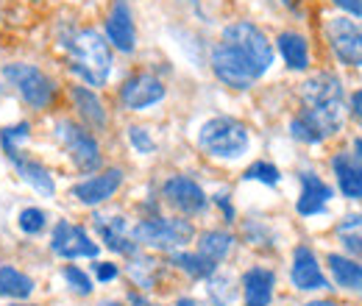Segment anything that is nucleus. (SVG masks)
<instances>
[{"label":"nucleus","mask_w":362,"mask_h":306,"mask_svg":"<svg viewBox=\"0 0 362 306\" xmlns=\"http://www.w3.org/2000/svg\"><path fill=\"white\" fill-rule=\"evenodd\" d=\"M62 47L70 56V70L90 87H103L112 73L109 42L95 28H70L62 34Z\"/></svg>","instance_id":"obj_1"},{"label":"nucleus","mask_w":362,"mask_h":306,"mask_svg":"<svg viewBox=\"0 0 362 306\" xmlns=\"http://www.w3.org/2000/svg\"><path fill=\"white\" fill-rule=\"evenodd\" d=\"M248 142V129L234 117H212L198 131V145L215 159H240Z\"/></svg>","instance_id":"obj_2"},{"label":"nucleus","mask_w":362,"mask_h":306,"mask_svg":"<svg viewBox=\"0 0 362 306\" xmlns=\"http://www.w3.org/2000/svg\"><path fill=\"white\" fill-rule=\"evenodd\" d=\"M132 237H134V242H142L156 251H176L195 237V228L189 220L181 218H151L142 220Z\"/></svg>","instance_id":"obj_3"},{"label":"nucleus","mask_w":362,"mask_h":306,"mask_svg":"<svg viewBox=\"0 0 362 306\" xmlns=\"http://www.w3.org/2000/svg\"><path fill=\"white\" fill-rule=\"evenodd\" d=\"M3 78L20 92V98H23L31 109H47L50 100H53V95H56L53 78L45 76V73H42L40 67H34V64H23V61L6 64V67H3Z\"/></svg>","instance_id":"obj_4"},{"label":"nucleus","mask_w":362,"mask_h":306,"mask_svg":"<svg viewBox=\"0 0 362 306\" xmlns=\"http://www.w3.org/2000/svg\"><path fill=\"white\" fill-rule=\"evenodd\" d=\"M223 42H228L234 50H240L254 67L259 76H265L273 64V47L268 42V37L262 34V28H257L254 23L248 20H240V23H231L223 31Z\"/></svg>","instance_id":"obj_5"},{"label":"nucleus","mask_w":362,"mask_h":306,"mask_svg":"<svg viewBox=\"0 0 362 306\" xmlns=\"http://www.w3.org/2000/svg\"><path fill=\"white\" fill-rule=\"evenodd\" d=\"M212 70L215 76L231 89H251L262 76L257 73V67L228 42H221L212 47Z\"/></svg>","instance_id":"obj_6"},{"label":"nucleus","mask_w":362,"mask_h":306,"mask_svg":"<svg viewBox=\"0 0 362 306\" xmlns=\"http://www.w3.org/2000/svg\"><path fill=\"white\" fill-rule=\"evenodd\" d=\"M56 139L64 145L67 156L73 159V165L81 170V173H92L100 167V148L95 142V136L90 131H84L78 123L73 120H59L53 126Z\"/></svg>","instance_id":"obj_7"},{"label":"nucleus","mask_w":362,"mask_h":306,"mask_svg":"<svg viewBox=\"0 0 362 306\" xmlns=\"http://www.w3.org/2000/svg\"><path fill=\"white\" fill-rule=\"evenodd\" d=\"M326 40L340 64L362 67V23L351 17H332L326 23Z\"/></svg>","instance_id":"obj_8"},{"label":"nucleus","mask_w":362,"mask_h":306,"mask_svg":"<svg viewBox=\"0 0 362 306\" xmlns=\"http://www.w3.org/2000/svg\"><path fill=\"white\" fill-rule=\"evenodd\" d=\"M50 248L62 259H81V257L95 259L98 257V242H92L90 234L81 225H73L67 220H59L56 223L53 237H50Z\"/></svg>","instance_id":"obj_9"},{"label":"nucleus","mask_w":362,"mask_h":306,"mask_svg":"<svg viewBox=\"0 0 362 306\" xmlns=\"http://www.w3.org/2000/svg\"><path fill=\"white\" fill-rule=\"evenodd\" d=\"M301 103L304 109H323V112H343V87L337 76L317 73L301 84Z\"/></svg>","instance_id":"obj_10"},{"label":"nucleus","mask_w":362,"mask_h":306,"mask_svg":"<svg viewBox=\"0 0 362 306\" xmlns=\"http://www.w3.org/2000/svg\"><path fill=\"white\" fill-rule=\"evenodd\" d=\"M162 195H165V201L173 209H179L181 215H201L206 209V204H209L206 195H204V189L192 178H187V175L168 178L165 187H162Z\"/></svg>","instance_id":"obj_11"},{"label":"nucleus","mask_w":362,"mask_h":306,"mask_svg":"<svg viewBox=\"0 0 362 306\" xmlns=\"http://www.w3.org/2000/svg\"><path fill=\"white\" fill-rule=\"evenodd\" d=\"M165 98V84L151 76V73H139V76H132L123 87H120V103L132 112H142L153 103H159Z\"/></svg>","instance_id":"obj_12"},{"label":"nucleus","mask_w":362,"mask_h":306,"mask_svg":"<svg viewBox=\"0 0 362 306\" xmlns=\"http://www.w3.org/2000/svg\"><path fill=\"white\" fill-rule=\"evenodd\" d=\"M106 40L115 45L120 53H132L136 47V28H134V14L129 0H115L112 11L106 17Z\"/></svg>","instance_id":"obj_13"},{"label":"nucleus","mask_w":362,"mask_h":306,"mask_svg":"<svg viewBox=\"0 0 362 306\" xmlns=\"http://www.w3.org/2000/svg\"><path fill=\"white\" fill-rule=\"evenodd\" d=\"M120 184H123V173H120L117 167H112V170H106V173L92 175L87 181L76 184V187H73V198L81 201L84 206H98V204L109 201V198L120 189Z\"/></svg>","instance_id":"obj_14"},{"label":"nucleus","mask_w":362,"mask_h":306,"mask_svg":"<svg viewBox=\"0 0 362 306\" xmlns=\"http://www.w3.org/2000/svg\"><path fill=\"white\" fill-rule=\"evenodd\" d=\"M290 278L296 284V290H326L329 281L326 276L320 273V264H317L315 254L307 248V245H298L296 254H293V270H290Z\"/></svg>","instance_id":"obj_15"},{"label":"nucleus","mask_w":362,"mask_h":306,"mask_svg":"<svg viewBox=\"0 0 362 306\" xmlns=\"http://www.w3.org/2000/svg\"><path fill=\"white\" fill-rule=\"evenodd\" d=\"M332 198H334V192H332L329 184H323L315 173H301V195H298V204H296L298 215L313 218V215L326 212V204Z\"/></svg>","instance_id":"obj_16"},{"label":"nucleus","mask_w":362,"mask_h":306,"mask_svg":"<svg viewBox=\"0 0 362 306\" xmlns=\"http://www.w3.org/2000/svg\"><path fill=\"white\" fill-rule=\"evenodd\" d=\"M95 228H98V234L109 251L126 254V257L136 254V242L129 237V223L123 218H95Z\"/></svg>","instance_id":"obj_17"},{"label":"nucleus","mask_w":362,"mask_h":306,"mask_svg":"<svg viewBox=\"0 0 362 306\" xmlns=\"http://www.w3.org/2000/svg\"><path fill=\"white\" fill-rule=\"evenodd\" d=\"M273 284L276 276L265 267H251L243 276V295H245V306H271L273 298Z\"/></svg>","instance_id":"obj_18"},{"label":"nucleus","mask_w":362,"mask_h":306,"mask_svg":"<svg viewBox=\"0 0 362 306\" xmlns=\"http://www.w3.org/2000/svg\"><path fill=\"white\" fill-rule=\"evenodd\" d=\"M11 165H14L17 175H20L28 187H34V192H40V195H45V198H50V195L56 192L53 175L47 173L45 165H40V162H34V159H25L23 153H20V156H14V159H11Z\"/></svg>","instance_id":"obj_19"},{"label":"nucleus","mask_w":362,"mask_h":306,"mask_svg":"<svg viewBox=\"0 0 362 306\" xmlns=\"http://www.w3.org/2000/svg\"><path fill=\"white\" fill-rule=\"evenodd\" d=\"M73 100H76V109H78V114L84 117V123L95 129V131H100V129H106V123H109V117H106V109H103V103H100V98L87 87H73Z\"/></svg>","instance_id":"obj_20"},{"label":"nucleus","mask_w":362,"mask_h":306,"mask_svg":"<svg viewBox=\"0 0 362 306\" xmlns=\"http://www.w3.org/2000/svg\"><path fill=\"white\" fill-rule=\"evenodd\" d=\"M276 45H279V53H281V59H284V64L290 70H307V64H310V47H307V40L301 34L284 31V34H279Z\"/></svg>","instance_id":"obj_21"},{"label":"nucleus","mask_w":362,"mask_h":306,"mask_svg":"<svg viewBox=\"0 0 362 306\" xmlns=\"http://www.w3.org/2000/svg\"><path fill=\"white\" fill-rule=\"evenodd\" d=\"M332 165H334V175H337V184H340L343 195H346V198H354V201H362V167L360 165H354V159L346 156V153L334 156Z\"/></svg>","instance_id":"obj_22"},{"label":"nucleus","mask_w":362,"mask_h":306,"mask_svg":"<svg viewBox=\"0 0 362 306\" xmlns=\"http://www.w3.org/2000/svg\"><path fill=\"white\" fill-rule=\"evenodd\" d=\"M329 270L343 290H362V264L340 254H329Z\"/></svg>","instance_id":"obj_23"},{"label":"nucleus","mask_w":362,"mask_h":306,"mask_svg":"<svg viewBox=\"0 0 362 306\" xmlns=\"http://www.w3.org/2000/svg\"><path fill=\"white\" fill-rule=\"evenodd\" d=\"M34 293V278H28L25 273H20L11 264L0 267V295L6 298H28Z\"/></svg>","instance_id":"obj_24"},{"label":"nucleus","mask_w":362,"mask_h":306,"mask_svg":"<svg viewBox=\"0 0 362 306\" xmlns=\"http://www.w3.org/2000/svg\"><path fill=\"white\" fill-rule=\"evenodd\" d=\"M231 245H234V237L228 231H206L198 240V254L206 257L209 262L218 264L231 251Z\"/></svg>","instance_id":"obj_25"},{"label":"nucleus","mask_w":362,"mask_h":306,"mask_svg":"<svg viewBox=\"0 0 362 306\" xmlns=\"http://www.w3.org/2000/svg\"><path fill=\"white\" fill-rule=\"evenodd\" d=\"M337 240L343 242L346 251H351L354 257H362V215H349L337 223L334 228Z\"/></svg>","instance_id":"obj_26"},{"label":"nucleus","mask_w":362,"mask_h":306,"mask_svg":"<svg viewBox=\"0 0 362 306\" xmlns=\"http://www.w3.org/2000/svg\"><path fill=\"white\" fill-rule=\"evenodd\" d=\"M170 262L176 264V267H181L184 273H189L192 278H209V276L215 273V267H218V264L209 262V259L201 257V254H173Z\"/></svg>","instance_id":"obj_27"},{"label":"nucleus","mask_w":362,"mask_h":306,"mask_svg":"<svg viewBox=\"0 0 362 306\" xmlns=\"http://www.w3.org/2000/svg\"><path fill=\"white\" fill-rule=\"evenodd\" d=\"M28 139V123H17V126H8L0 131V145H3V153L8 159L20 156V142Z\"/></svg>","instance_id":"obj_28"},{"label":"nucleus","mask_w":362,"mask_h":306,"mask_svg":"<svg viewBox=\"0 0 362 306\" xmlns=\"http://www.w3.org/2000/svg\"><path fill=\"white\" fill-rule=\"evenodd\" d=\"M129 276L134 278L142 290H151L153 281H156V262L153 259H145V257H136L129 264Z\"/></svg>","instance_id":"obj_29"},{"label":"nucleus","mask_w":362,"mask_h":306,"mask_svg":"<svg viewBox=\"0 0 362 306\" xmlns=\"http://www.w3.org/2000/svg\"><path fill=\"white\" fill-rule=\"evenodd\" d=\"M209 298L218 306H228L234 301V287H231V278L228 276H209Z\"/></svg>","instance_id":"obj_30"},{"label":"nucleus","mask_w":362,"mask_h":306,"mask_svg":"<svg viewBox=\"0 0 362 306\" xmlns=\"http://www.w3.org/2000/svg\"><path fill=\"white\" fill-rule=\"evenodd\" d=\"M17 223H20V228H23L25 234H40V231H45L47 215L42 209H37V206H28V209L20 212Z\"/></svg>","instance_id":"obj_31"},{"label":"nucleus","mask_w":362,"mask_h":306,"mask_svg":"<svg viewBox=\"0 0 362 306\" xmlns=\"http://www.w3.org/2000/svg\"><path fill=\"white\" fill-rule=\"evenodd\" d=\"M243 178H245V181H259V184L276 187V184H279V178H281V173H279L273 165H268V162H257V165H251V167L245 170Z\"/></svg>","instance_id":"obj_32"},{"label":"nucleus","mask_w":362,"mask_h":306,"mask_svg":"<svg viewBox=\"0 0 362 306\" xmlns=\"http://www.w3.org/2000/svg\"><path fill=\"white\" fill-rule=\"evenodd\" d=\"M64 281L73 287V293H78V295H90L92 293V281L90 276L84 273V270H78L76 264H67L64 267Z\"/></svg>","instance_id":"obj_33"},{"label":"nucleus","mask_w":362,"mask_h":306,"mask_svg":"<svg viewBox=\"0 0 362 306\" xmlns=\"http://www.w3.org/2000/svg\"><path fill=\"white\" fill-rule=\"evenodd\" d=\"M129 142L134 145V151L136 153H142V156H148V153H153V151H156L153 136L145 131V129H139V126H132V129H129Z\"/></svg>","instance_id":"obj_34"},{"label":"nucleus","mask_w":362,"mask_h":306,"mask_svg":"<svg viewBox=\"0 0 362 306\" xmlns=\"http://www.w3.org/2000/svg\"><path fill=\"white\" fill-rule=\"evenodd\" d=\"M95 276H98V281H112V278H117V264L98 262L95 264Z\"/></svg>","instance_id":"obj_35"},{"label":"nucleus","mask_w":362,"mask_h":306,"mask_svg":"<svg viewBox=\"0 0 362 306\" xmlns=\"http://www.w3.org/2000/svg\"><path fill=\"white\" fill-rule=\"evenodd\" d=\"M337 8H343L346 14H354L362 20V0H332Z\"/></svg>","instance_id":"obj_36"},{"label":"nucleus","mask_w":362,"mask_h":306,"mask_svg":"<svg viewBox=\"0 0 362 306\" xmlns=\"http://www.w3.org/2000/svg\"><path fill=\"white\" fill-rule=\"evenodd\" d=\"M215 204H218V206L223 209L226 220L231 223V220H234V209H231V204H228V195H226V192H218V195H215Z\"/></svg>","instance_id":"obj_37"},{"label":"nucleus","mask_w":362,"mask_h":306,"mask_svg":"<svg viewBox=\"0 0 362 306\" xmlns=\"http://www.w3.org/2000/svg\"><path fill=\"white\" fill-rule=\"evenodd\" d=\"M351 112H354V117L362 123V89L354 92V98H351Z\"/></svg>","instance_id":"obj_38"},{"label":"nucleus","mask_w":362,"mask_h":306,"mask_svg":"<svg viewBox=\"0 0 362 306\" xmlns=\"http://www.w3.org/2000/svg\"><path fill=\"white\" fill-rule=\"evenodd\" d=\"M354 153H357V159L362 162V139H354Z\"/></svg>","instance_id":"obj_39"},{"label":"nucleus","mask_w":362,"mask_h":306,"mask_svg":"<svg viewBox=\"0 0 362 306\" xmlns=\"http://www.w3.org/2000/svg\"><path fill=\"white\" fill-rule=\"evenodd\" d=\"M132 304H136V306H151V304H148V301H142L139 295H132Z\"/></svg>","instance_id":"obj_40"},{"label":"nucleus","mask_w":362,"mask_h":306,"mask_svg":"<svg viewBox=\"0 0 362 306\" xmlns=\"http://www.w3.org/2000/svg\"><path fill=\"white\" fill-rule=\"evenodd\" d=\"M307 306H337L334 301H313V304H307Z\"/></svg>","instance_id":"obj_41"},{"label":"nucleus","mask_w":362,"mask_h":306,"mask_svg":"<svg viewBox=\"0 0 362 306\" xmlns=\"http://www.w3.org/2000/svg\"><path fill=\"white\" fill-rule=\"evenodd\" d=\"M176 306H195V304H192L189 298H181V301H179V304H176Z\"/></svg>","instance_id":"obj_42"},{"label":"nucleus","mask_w":362,"mask_h":306,"mask_svg":"<svg viewBox=\"0 0 362 306\" xmlns=\"http://www.w3.org/2000/svg\"><path fill=\"white\" fill-rule=\"evenodd\" d=\"M11 306H23V304H11Z\"/></svg>","instance_id":"obj_43"},{"label":"nucleus","mask_w":362,"mask_h":306,"mask_svg":"<svg viewBox=\"0 0 362 306\" xmlns=\"http://www.w3.org/2000/svg\"><path fill=\"white\" fill-rule=\"evenodd\" d=\"M109 306H120V304H109Z\"/></svg>","instance_id":"obj_44"}]
</instances>
